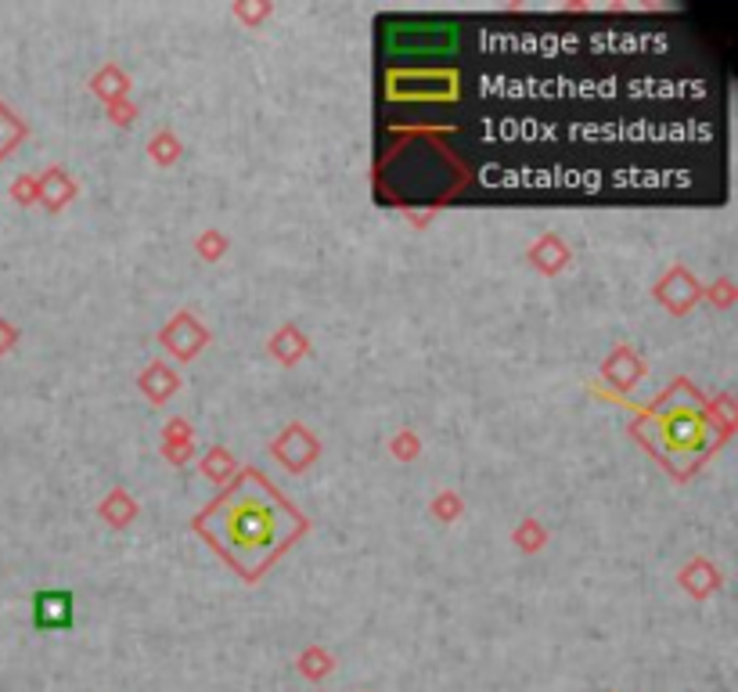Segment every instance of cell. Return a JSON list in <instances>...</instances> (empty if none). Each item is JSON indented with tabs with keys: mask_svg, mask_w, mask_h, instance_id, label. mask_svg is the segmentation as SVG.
Wrapping results in <instances>:
<instances>
[{
	"mask_svg": "<svg viewBox=\"0 0 738 692\" xmlns=\"http://www.w3.org/2000/svg\"><path fill=\"white\" fill-rule=\"evenodd\" d=\"M195 526L242 577L253 581L303 534L307 523L259 472H242Z\"/></svg>",
	"mask_w": 738,
	"mask_h": 692,
	"instance_id": "1",
	"label": "cell"
},
{
	"mask_svg": "<svg viewBox=\"0 0 738 692\" xmlns=\"http://www.w3.org/2000/svg\"><path fill=\"white\" fill-rule=\"evenodd\" d=\"M641 437H645V444L670 469L688 472L714 451L720 433L709 423L706 404L695 397L692 390L674 386L663 401H655V408L645 415Z\"/></svg>",
	"mask_w": 738,
	"mask_h": 692,
	"instance_id": "2",
	"label": "cell"
},
{
	"mask_svg": "<svg viewBox=\"0 0 738 692\" xmlns=\"http://www.w3.org/2000/svg\"><path fill=\"white\" fill-rule=\"evenodd\" d=\"M386 47L393 58H447L458 51V25L454 22H393L386 33Z\"/></svg>",
	"mask_w": 738,
	"mask_h": 692,
	"instance_id": "3",
	"label": "cell"
},
{
	"mask_svg": "<svg viewBox=\"0 0 738 692\" xmlns=\"http://www.w3.org/2000/svg\"><path fill=\"white\" fill-rule=\"evenodd\" d=\"M76 620V599L73 592L47 588L33 595V624L40 631H65Z\"/></svg>",
	"mask_w": 738,
	"mask_h": 692,
	"instance_id": "4",
	"label": "cell"
}]
</instances>
